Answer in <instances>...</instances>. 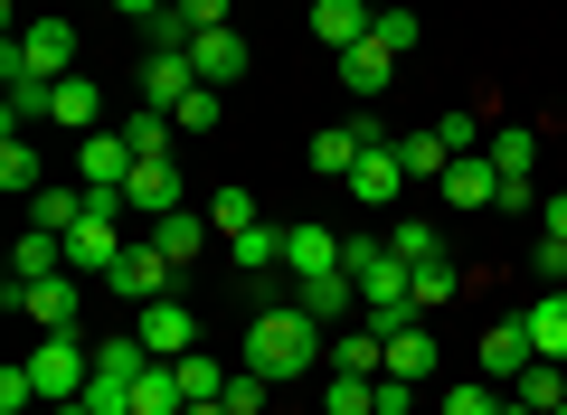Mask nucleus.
<instances>
[{
  "mask_svg": "<svg viewBox=\"0 0 567 415\" xmlns=\"http://www.w3.org/2000/svg\"><path fill=\"white\" fill-rule=\"evenodd\" d=\"M483 160H492L502 179H529V160H539V133H520V123H502V133L483 142Z\"/></svg>",
  "mask_w": 567,
  "mask_h": 415,
  "instance_id": "obj_29",
  "label": "nucleus"
},
{
  "mask_svg": "<svg viewBox=\"0 0 567 415\" xmlns=\"http://www.w3.org/2000/svg\"><path fill=\"white\" fill-rule=\"evenodd\" d=\"M558 415H567V406H558Z\"/></svg>",
  "mask_w": 567,
  "mask_h": 415,
  "instance_id": "obj_52",
  "label": "nucleus"
},
{
  "mask_svg": "<svg viewBox=\"0 0 567 415\" xmlns=\"http://www.w3.org/2000/svg\"><path fill=\"white\" fill-rule=\"evenodd\" d=\"M502 415H539V406H520V396H502Z\"/></svg>",
  "mask_w": 567,
  "mask_h": 415,
  "instance_id": "obj_51",
  "label": "nucleus"
},
{
  "mask_svg": "<svg viewBox=\"0 0 567 415\" xmlns=\"http://www.w3.org/2000/svg\"><path fill=\"white\" fill-rule=\"evenodd\" d=\"M435 133H445V152H454V160H464V152H483V142H492V133H483V123H473V114H445V123H435Z\"/></svg>",
  "mask_w": 567,
  "mask_h": 415,
  "instance_id": "obj_44",
  "label": "nucleus"
},
{
  "mask_svg": "<svg viewBox=\"0 0 567 415\" xmlns=\"http://www.w3.org/2000/svg\"><path fill=\"white\" fill-rule=\"evenodd\" d=\"M95 369H104V377H142V369H152L142 331H114V340H95Z\"/></svg>",
  "mask_w": 567,
  "mask_h": 415,
  "instance_id": "obj_35",
  "label": "nucleus"
},
{
  "mask_svg": "<svg viewBox=\"0 0 567 415\" xmlns=\"http://www.w3.org/2000/svg\"><path fill=\"white\" fill-rule=\"evenodd\" d=\"M189 396H181V369H171V359H152V369L133 377V415H181Z\"/></svg>",
  "mask_w": 567,
  "mask_h": 415,
  "instance_id": "obj_23",
  "label": "nucleus"
},
{
  "mask_svg": "<svg viewBox=\"0 0 567 415\" xmlns=\"http://www.w3.org/2000/svg\"><path fill=\"white\" fill-rule=\"evenodd\" d=\"M171 274H181V264H171V256H162L152 237H142V246H123V256H114V274H104V293H123V302L142 312V302H162V293H171Z\"/></svg>",
  "mask_w": 567,
  "mask_h": 415,
  "instance_id": "obj_4",
  "label": "nucleus"
},
{
  "mask_svg": "<svg viewBox=\"0 0 567 415\" xmlns=\"http://www.w3.org/2000/svg\"><path fill=\"white\" fill-rule=\"evenodd\" d=\"M265 396H275V377H265V369H237V377H227V406H237V415H265Z\"/></svg>",
  "mask_w": 567,
  "mask_h": 415,
  "instance_id": "obj_40",
  "label": "nucleus"
},
{
  "mask_svg": "<svg viewBox=\"0 0 567 415\" xmlns=\"http://www.w3.org/2000/svg\"><path fill=\"white\" fill-rule=\"evenodd\" d=\"M256 218H265V208H256L246 189H218V198H208V227H218V246H237V237H246Z\"/></svg>",
  "mask_w": 567,
  "mask_h": 415,
  "instance_id": "obj_33",
  "label": "nucleus"
},
{
  "mask_svg": "<svg viewBox=\"0 0 567 415\" xmlns=\"http://www.w3.org/2000/svg\"><path fill=\"white\" fill-rule=\"evenodd\" d=\"M539 208H548V237H567V189H558V198H539Z\"/></svg>",
  "mask_w": 567,
  "mask_h": 415,
  "instance_id": "obj_48",
  "label": "nucleus"
},
{
  "mask_svg": "<svg viewBox=\"0 0 567 415\" xmlns=\"http://www.w3.org/2000/svg\"><path fill=\"white\" fill-rule=\"evenodd\" d=\"M369 29H379V39L398 48V58H406V48H416V39H425V29H416V10H379V20H369Z\"/></svg>",
  "mask_w": 567,
  "mask_h": 415,
  "instance_id": "obj_43",
  "label": "nucleus"
},
{
  "mask_svg": "<svg viewBox=\"0 0 567 415\" xmlns=\"http://www.w3.org/2000/svg\"><path fill=\"white\" fill-rule=\"evenodd\" d=\"M133 331H142V350H152V359H189V350H199V312H189V302H142V312H133Z\"/></svg>",
  "mask_w": 567,
  "mask_h": 415,
  "instance_id": "obj_5",
  "label": "nucleus"
},
{
  "mask_svg": "<svg viewBox=\"0 0 567 415\" xmlns=\"http://www.w3.org/2000/svg\"><path fill=\"white\" fill-rule=\"evenodd\" d=\"M388 369H398V377H416V387H425V377H435V331H425V321L388 331Z\"/></svg>",
  "mask_w": 567,
  "mask_h": 415,
  "instance_id": "obj_24",
  "label": "nucleus"
},
{
  "mask_svg": "<svg viewBox=\"0 0 567 415\" xmlns=\"http://www.w3.org/2000/svg\"><path fill=\"white\" fill-rule=\"evenodd\" d=\"M284 274H341V237L331 227H284Z\"/></svg>",
  "mask_w": 567,
  "mask_h": 415,
  "instance_id": "obj_17",
  "label": "nucleus"
},
{
  "mask_svg": "<svg viewBox=\"0 0 567 415\" xmlns=\"http://www.w3.org/2000/svg\"><path fill=\"white\" fill-rule=\"evenodd\" d=\"M76 170H85V189H114V198H123V179H133V142H123V123L76 142Z\"/></svg>",
  "mask_w": 567,
  "mask_h": 415,
  "instance_id": "obj_11",
  "label": "nucleus"
},
{
  "mask_svg": "<svg viewBox=\"0 0 567 415\" xmlns=\"http://www.w3.org/2000/svg\"><path fill=\"white\" fill-rule=\"evenodd\" d=\"M398 189H406V160H398V133H388V142H369V152H360V170H350V198H360V208H388Z\"/></svg>",
  "mask_w": 567,
  "mask_h": 415,
  "instance_id": "obj_10",
  "label": "nucleus"
},
{
  "mask_svg": "<svg viewBox=\"0 0 567 415\" xmlns=\"http://www.w3.org/2000/svg\"><path fill=\"white\" fill-rule=\"evenodd\" d=\"M189 95H199V66H189V48H152V58H142V104H152V114H181Z\"/></svg>",
  "mask_w": 567,
  "mask_h": 415,
  "instance_id": "obj_8",
  "label": "nucleus"
},
{
  "mask_svg": "<svg viewBox=\"0 0 567 415\" xmlns=\"http://www.w3.org/2000/svg\"><path fill=\"white\" fill-rule=\"evenodd\" d=\"M10 58H20L29 76L58 85V76H76V29H66V20H29L20 39H10Z\"/></svg>",
  "mask_w": 567,
  "mask_h": 415,
  "instance_id": "obj_6",
  "label": "nucleus"
},
{
  "mask_svg": "<svg viewBox=\"0 0 567 415\" xmlns=\"http://www.w3.org/2000/svg\"><path fill=\"white\" fill-rule=\"evenodd\" d=\"M208 237H218V227H208V208H171V218H152V246H162L171 264L208 256Z\"/></svg>",
  "mask_w": 567,
  "mask_h": 415,
  "instance_id": "obj_18",
  "label": "nucleus"
},
{
  "mask_svg": "<svg viewBox=\"0 0 567 415\" xmlns=\"http://www.w3.org/2000/svg\"><path fill=\"white\" fill-rule=\"evenodd\" d=\"M520 331H529V350H539V359H558V369H567V293H539L520 312Z\"/></svg>",
  "mask_w": 567,
  "mask_h": 415,
  "instance_id": "obj_22",
  "label": "nucleus"
},
{
  "mask_svg": "<svg viewBox=\"0 0 567 415\" xmlns=\"http://www.w3.org/2000/svg\"><path fill=\"white\" fill-rule=\"evenodd\" d=\"M114 10H123V20H142V29H152V20L171 10V0H114Z\"/></svg>",
  "mask_w": 567,
  "mask_h": 415,
  "instance_id": "obj_47",
  "label": "nucleus"
},
{
  "mask_svg": "<svg viewBox=\"0 0 567 415\" xmlns=\"http://www.w3.org/2000/svg\"><path fill=\"white\" fill-rule=\"evenodd\" d=\"M322 369H350V377H379V369H388V340L369 331V321H350V331H331Z\"/></svg>",
  "mask_w": 567,
  "mask_h": 415,
  "instance_id": "obj_20",
  "label": "nucleus"
},
{
  "mask_svg": "<svg viewBox=\"0 0 567 415\" xmlns=\"http://www.w3.org/2000/svg\"><path fill=\"white\" fill-rule=\"evenodd\" d=\"M388 76H398V48H388L379 29H369V39L350 48V58H341V85H350L360 104H379V95H388Z\"/></svg>",
  "mask_w": 567,
  "mask_h": 415,
  "instance_id": "obj_12",
  "label": "nucleus"
},
{
  "mask_svg": "<svg viewBox=\"0 0 567 415\" xmlns=\"http://www.w3.org/2000/svg\"><path fill=\"white\" fill-rule=\"evenodd\" d=\"M322 415H379V377H350V369H322Z\"/></svg>",
  "mask_w": 567,
  "mask_h": 415,
  "instance_id": "obj_26",
  "label": "nucleus"
},
{
  "mask_svg": "<svg viewBox=\"0 0 567 415\" xmlns=\"http://www.w3.org/2000/svg\"><path fill=\"white\" fill-rule=\"evenodd\" d=\"M181 415H237V406H227V396H199V406H181Z\"/></svg>",
  "mask_w": 567,
  "mask_h": 415,
  "instance_id": "obj_49",
  "label": "nucleus"
},
{
  "mask_svg": "<svg viewBox=\"0 0 567 415\" xmlns=\"http://www.w3.org/2000/svg\"><path fill=\"white\" fill-rule=\"evenodd\" d=\"M189 66H199V85L227 95V85L246 76V39H237V29H199V39H189Z\"/></svg>",
  "mask_w": 567,
  "mask_h": 415,
  "instance_id": "obj_14",
  "label": "nucleus"
},
{
  "mask_svg": "<svg viewBox=\"0 0 567 415\" xmlns=\"http://www.w3.org/2000/svg\"><path fill=\"white\" fill-rule=\"evenodd\" d=\"M29 377H39V406H66V396L95 387V350H85L76 331H39V359H29Z\"/></svg>",
  "mask_w": 567,
  "mask_h": 415,
  "instance_id": "obj_2",
  "label": "nucleus"
},
{
  "mask_svg": "<svg viewBox=\"0 0 567 415\" xmlns=\"http://www.w3.org/2000/svg\"><path fill=\"white\" fill-rule=\"evenodd\" d=\"M511 387H492V377H473V387H445V415H502Z\"/></svg>",
  "mask_w": 567,
  "mask_h": 415,
  "instance_id": "obj_38",
  "label": "nucleus"
},
{
  "mask_svg": "<svg viewBox=\"0 0 567 415\" xmlns=\"http://www.w3.org/2000/svg\"><path fill=\"white\" fill-rule=\"evenodd\" d=\"M123 208H152V218H171V208H181V170H171V160H133V179H123Z\"/></svg>",
  "mask_w": 567,
  "mask_h": 415,
  "instance_id": "obj_21",
  "label": "nucleus"
},
{
  "mask_svg": "<svg viewBox=\"0 0 567 415\" xmlns=\"http://www.w3.org/2000/svg\"><path fill=\"white\" fill-rule=\"evenodd\" d=\"M369 142H388V123H379V114H350V123H331V133H312V170H322V179H350Z\"/></svg>",
  "mask_w": 567,
  "mask_h": 415,
  "instance_id": "obj_7",
  "label": "nucleus"
},
{
  "mask_svg": "<svg viewBox=\"0 0 567 415\" xmlns=\"http://www.w3.org/2000/svg\"><path fill=\"white\" fill-rule=\"evenodd\" d=\"M227 256H237L246 274H284V227H265V218H256L237 246H227Z\"/></svg>",
  "mask_w": 567,
  "mask_h": 415,
  "instance_id": "obj_30",
  "label": "nucleus"
},
{
  "mask_svg": "<svg viewBox=\"0 0 567 415\" xmlns=\"http://www.w3.org/2000/svg\"><path fill=\"white\" fill-rule=\"evenodd\" d=\"M539 283H548V293L567 283V237H539Z\"/></svg>",
  "mask_w": 567,
  "mask_h": 415,
  "instance_id": "obj_46",
  "label": "nucleus"
},
{
  "mask_svg": "<svg viewBox=\"0 0 567 415\" xmlns=\"http://www.w3.org/2000/svg\"><path fill=\"white\" fill-rule=\"evenodd\" d=\"M293 302H303V312L331 331L341 312H360V283H350V264H341V274H303V283H293Z\"/></svg>",
  "mask_w": 567,
  "mask_h": 415,
  "instance_id": "obj_19",
  "label": "nucleus"
},
{
  "mask_svg": "<svg viewBox=\"0 0 567 415\" xmlns=\"http://www.w3.org/2000/svg\"><path fill=\"white\" fill-rule=\"evenodd\" d=\"M123 142H133V160H171V114H152V104H142V114L123 123Z\"/></svg>",
  "mask_w": 567,
  "mask_h": 415,
  "instance_id": "obj_36",
  "label": "nucleus"
},
{
  "mask_svg": "<svg viewBox=\"0 0 567 415\" xmlns=\"http://www.w3.org/2000/svg\"><path fill=\"white\" fill-rule=\"evenodd\" d=\"M464 283H473L464 264H454V256H435V264H416V283H406V293H416V312H445V302L464 293Z\"/></svg>",
  "mask_w": 567,
  "mask_h": 415,
  "instance_id": "obj_28",
  "label": "nucleus"
},
{
  "mask_svg": "<svg viewBox=\"0 0 567 415\" xmlns=\"http://www.w3.org/2000/svg\"><path fill=\"white\" fill-rule=\"evenodd\" d=\"M171 369H181V396H189V406H199V396H227V377H237V369H218V359H199V350L171 359Z\"/></svg>",
  "mask_w": 567,
  "mask_h": 415,
  "instance_id": "obj_37",
  "label": "nucleus"
},
{
  "mask_svg": "<svg viewBox=\"0 0 567 415\" xmlns=\"http://www.w3.org/2000/svg\"><path fill=\"white\" fill-rule=\"evenodd\" d=\"M29 406H39V377L10 359V369H0V415H29Z\"/></svg>",
  "mask_w": 567,
  "mask_h": 415,
  "instance_id": "obj_41",
  "label": "nucleus"
},
{
  "mask_svg": "<svg viewBox=\"0 0 567 415\" xmlns=\"http://www.w3.org/2000/svg\"><path fill=\"white\" fill-rule=\"evenodd\" d=\"M0 302H10V312H29L39 331H76V312H85V274H48V283H0Z\"/></svg>",
  "mask_w": 567,
  "mask_h": 415,
  "instance_id": "obj_3",
  "label": "nucleus"
},
{
  "mask_svg": "<svg viewBox=\"0 0 567 415\" xmlns=\"http://www.w3.org/2000/svg\"><path fill=\"white\" fill-rule=\"evenodd\" d=\"M48 415H95V406H85V396H66V406H48Z\"/></svg>",
  "mask_w": 567,
  "mask_h": 415,
  "instance_id": "obj_50",
  "label": "nucleus"
},
{
  "mask_svg": "<svg viewBox=\"0 0 567 415\" xmlns=\"http://www.w3.org/2000/svg\"><path fill=\"white\" fill-rule=\"evenodd\" d=\"M0 189H10V198H39L48 189V179H39V142H29V133L0 142Z\"/></svg>",
  "mask_w": 567,
  "mask_h": 415,
  "instance_id": "obj_27",
  "label": "nucleus"
},
{
  "mask_svg": "<svg viewBox=\"0 0 567 415\" xmlns=\"http://www.w3.org/2000/svg\"><path fill=\"white\" fill-rule=\"evenodd\" d=\"M435 189H445V208H502V170H492L483 152H464L445 179H435Z\"/></svg>",
  "mask_w": 567,
  "mask_h": 415,
  "instance_id": "obj_16",
  "label": "nucleus"
},
{
  "mask_svg": "<svg viewBox=\"0 0 567 415\" xmlns=\"http://www.w3.org/2000/svg\"><path fill=\"white\" fill-rule=\"evenodd\" d=\"M85 406H95V415H133V377H104V369H95V387H85Z\"/></svg>",
  "mask_w": 567,
  "mask_h": 415,
  "instance_id": "obj_42",
  "label": "nucleus"
},
{
  "mask_svg": "<svg viewBox=\"0 0 567 415\" xmlns=\"http://www.w3.org/2000/svg\"><path fill=\"white\" fill-rule=\"evenodd\" d=\"M218 114H227V95H218V85H199V95H189L171 123H181V133H218Z\"/></svg>",
  "mask_w": 567,
  "mask_h": 415,
  "instance_id": "obj_39",
  "label": "nucleus"
},
{
  "mask_svg": "<svg viewBox=\"0 0 567 415\" xmlns=\"http://www.w3.org/2000/svg\"><path fill=\"white\" fill-rule=\"evenodd\" d=\"M529 359H539V350H529V331H520V321H492V331H483V359H473V377L511 387V377H520Z\"/></svg>",
  "mask_w": 567,
  "mask_h": 415,
  "instance_id": "obj_13",
  "label": "nucleus"
},
{
  "mask_svg": "<svg viewBox=\"0 0 567 415\" xmlns=\"http://www.w3.org/2000/svg\"><path fill=\"white\" fill-rule=\"evenodd\" d=\"M416 406V377H398V369H379V415H406Z\"/></svg>",
  "mask_w": 567,
  "mask_h": 415,
  "instance_id": "obj_45",
  "label": "nucleus"
},
{
  "mask_svg": "<svg viewBox=\"0 0 567 415\" xmlns=\"http://www.w3.org/2000/svg\"><path fill=\"white\" fill-rule=\"evenodd\" d=\"M322 350H331V331H322L293 293L265 302V312L246 321V369H265L275 387H284V377H312V369H322Z\"/></svg>",
  "mask_w": 567,
  "mask_h": 415,
  "instance_id": "obj_1",
  "label": "nucleus"
},
{
  "mask_svg": "<svg viewBox=\"0 0 567 415\" xmlns=\"http://www.w3.org/2000/svg\"><path fill=\"white\" fill-rule=\"evenodd\" d=\"M511 396H520V406H539V415H558V406H567V369H558V359H529V369L511 377Z\"/></svg>",
  "mask_w": 567,
  "mask_h": 415,
  "instance_id": "obj_25",
  "label": "nucleus"
},
{
  "mask_svg": "<svg viewBox=\"0 0 567 415\" xmlns=\"http://www.w3.org/2000/svg\"><path fill=\"white\" fill-rule=\"evenodd\" d=\"M398 160H406V179H445V170H454L445 133H398Z\"/></svg>",
  "mask_w": 567,
  "mask_h": 415,
  "instance_id": "obj_31",
  "label": "nucleus"
},
{
  "mask_svg": "<svg viewBox=\"0 0 567 415\" xmlns=\"http://www.w3.org/2000/svg\"><path fill=\"white\" fill-rule=\"evenodd\" d=\"M76 218H85V189H39L29 198V227H48V237H66Z\"/></svg>",
  "mask_w": 567,
  "mask_h": 415,
  "instance_id": "obj_32",
  "label": "nucleus"
},
{
  "mask_svg": "<svg viewBox=\"0 0 567 415\" xmlns=\"http://www.w3.org/2000/svg\"><path fill=\"white\" fill-rule=\"evenodd\" d=\"M369 20H379L369 0H312V39H322L331 58H350V48L369 39Z\"/></svg>",
  "mask_w": 567,
  "mask_h": 415,
  "instance_id": "obj_15",
  "label": "nucleus"
},
{
  "mask_svg": "<svg viewBox=\"0 0 567 415\" xmlns=\"http://www.w3.org/2000/svg\"><path fill=\"white\" fill-rule=\"evenodd\" d=\"M388 256H398V264H435V256H445V237H435L425 218H398V227H388Z\"/></svg>",
  "mask_w": 567,
  "mask_h": 415,
  "instance_id": "obj_34",
  "label": "nucleus"
},
{
  "mask_svg": "<svg viewBox=\"0 0 567 415\" xmlns=\"http://www.w3.org/2000/svg\"><path fill=\"white\" fill-rule=\"evenodd\" d=\"M48 123H58V133H104V85L95 76H85V66H76V76H58V85H48Z\"/></svg>",
  "mask_w": 567,
  "mask_h": 415,
  "instance_id": "obj_9",
  "label": "nucleus"
}]
</instances>
